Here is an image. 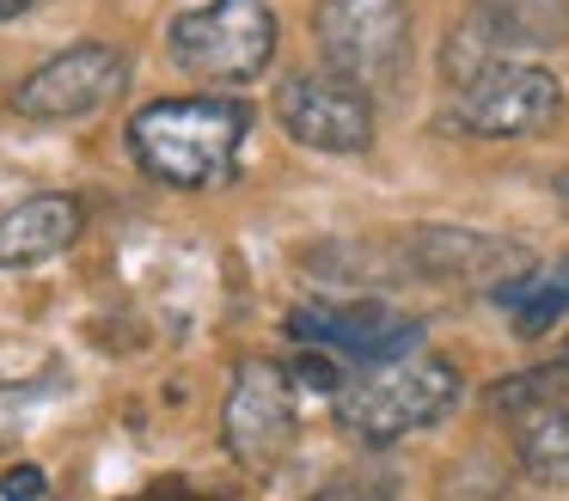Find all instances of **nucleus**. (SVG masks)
<instances>
[{
	"instance_id": "39448f33",
	"label": "nucleus",
	"mask_w": 569,
	"mask_h": 501,
	"mask_svg": "<svg viewBox=\"0 0 569 501\" xmlns=\"http://www.w3.org/2000/svg\"><path fill=\"white\" fill-rule=\"evenodd\" d=\"M276 122L300 147H312V153H343V159L368 153L373 134H380L368 86L349 80V73H331V68L288 73L276 86Z\"/></svg>"
},
{
	"instance_id": "9b49d317",
	"label": "nucleus",
	"mask_w": 569,
	"mask_h": 501,
	"mask_svg": "<svg viewBox=\"0 0 569 501\" xmlns=\"http://www.w3.org/2000/svg\"><path fill=\"white\" fill-rule=\"evenodd\" d=\"M87 232V202L68 190H38L26 202L0 208V269H38L56 263Z\"/></svg>"
},
{
	"instance_id": "1a4fd4ad",
	"label": "nucleus",
	"mask_w": 569,
	"mask_h": 501,
	"mask_svg": "<svg viewBox=\"0 0 569 501\" xmlns=\"http://www.w3.org/2000/svg\"><path fill=\"white\" fill-rule=\"evenodd\" d=\"M563 117V86L551 68H502L490 86L459 98V129L478 141H532Z\"/></svg>"
},
{
	"instance_id": "6e6552de",
	"label": "nucleus",
	"mask_w": 569,
	"mask_h": 501,
	"mask_svg": "<svg viewBox=\"0 0 569 501\" xmlns=\"http://www.w3.org/2000/svg\"><path fill=\"white\" fill-rule=\"evenodd\" d=\"M288 337L312 342L319 354H343V361H392V354L422 349V324L380 300H349V305H295L288 312Z\"/></svg>"
},
{
	"instance_id": "20e7f679",
	"label": "nucleus",
	"mask_w": 569,
	"mask_h": 501,
	"mask_svg": "<svg viewBox=\"0 0 569 501\" xmlns=\"http://www.w3.org/2000/svg\"><path fill=\"white\" fill-rule=\"evenodd\" d=\"M221 440L246 471L270 477L288 464L300 440V385L295 367L270 361V354H246L227 379V403H221Z\"/></svg>"
},
{
	"instance_id": "a211bd4d",
	"label": "nucleus",
	"mask_w": 569,
	"mask_h": 501,
	"mask_svg": "<svg viewBox=\"0 0 569 501\" xmlns=\"http://www.w3.org/2000/svg\"><path fill=\"white\" fill-rule=\"evenodd\" d=\"M43 471L38 464H13V471H0V495L7 501H43Z\"/></svg>"
},
{
	"instance_id": "f8f14e48",
	"label": "nucleus",
	"mask_w": 569,
	"mask_h": 501,
	"mask_svg": "<svg viewBox=\"0 0 569 501\" xmlns=\"http://www.w3.org/2000/svg\"><path fill=\"white\" fill-rule=\"evenodd\" d=\"M508 49H515V43H508L483 12H466V19L441 37V80L453 86L459 98L478 92V86H490L496 73L508 68Z\"/></svg>"
},
{
	"instance_id": "ddd939ff",
	"label": "nucleus",
	"mask_w": 569,
	"mask_h": 501,
	"mask_svg": "<svg viewBox=\"0 0 569 501\" xmlns=\"http://www.w3.org/2000/svg\"><path fill=\"white\" fill-rule=\"evenodd\" d=\"M515 464H520V477L539 483V489H569V403L520 415Z\"/></svg>"
},
{
	"instance_id": "9d476101",
	"label": "nucleus",
	"mask_w": 569,
	"mask_h": 501,
	"mask_svg": "<svg viewBox=\"0 0 569 501\" xmlns=\"http://www.w3.org/2000/svg\"><path fill=\"white\" fill-rule=\"evenodd\" d=\"M410 269L435 281H483V288H508L515 275L532 269L527 244H508L496 232H459V227H422L410 232Z\"/></svg>"
},
{
	"instance_id": "2eb2a0df",
	"label": "nucleus",
	"mask_w": 569,
	"mask_h": 501,
	"mask_svg": "<svg viewBox=\"0 0 569 501\" xmlns=\"http://www.w3.org/2000/svg\"><path fill=\"white\" fill-rule=\"evenodd\" d=\"M483 403H490L496 415H532V410L569 403V342L551 354V361H532V367H520V373L496 379V385L483 391Z\"/></svg>"
},
{
	"instance_id": "6ab92c4d",
	"label": "nucleus",
	"mask_w": 569,
	"mask_h": 501,
	"mask_svg": "<svg viewBox=\"0 0 569 501\" xmlns=\"http://www.w3.org/2000/svg\"><path fill=\"white\" fill-rule=\"evenodd\" d=\"M31 7H38V0H0V24H13V19H26Z\"/></svg>"
},
{
	"instance_id": "7ed1b4c3",
	"label": "nucleus",
	"mask_w": 569,
	"mask_h": 501,
	"mask_svg": "<svg viewBox=\"0 0 569 501\" xmlns=\"http://www.w3.org/2000/svg\"><path fill=\"white\" fill-rule=\"evenodd\" d=\"M166 49L197 80L246 86L276 56V12L270 0H202L166 24Z\"/></svg>"
},
{
	"instance_id": "f3484780",
	"label": "nucleus",
	"mask_w": 569,
	"mask_h": 501,
	"mask_svg": "<svg viewBox=\"0 0 569 501\" xmlns=\"http://www.w3.org/2000/svg\"><path fill=\"white\" fill-rule=\"evenodd\" d=\"M312 501H398V477L392 464H361V471H343L325 489H312Z\"/></svg>"
},
{
	"instance_id": "4468645a",
	"label": "nucleus",
	"mask_w": 569,
	"mask_h": 501,
	"mask_svg": "<svg viewBox=\"0 0 569 501\" xmlns=\"http://www.w3.org/2000/svg\"><path fill=\"white\" fill-rule=\"evenodd\" d=\"M496 300L515 305L520 337H545V330L569 312V257H557V263H532L527 275H515L508 288H496Z\"/></svg>"
},
{
	"instance_id": "dca6fc26",
	"label": "nucleus",
	"mask_w": 569,
	"mask_h": 501,
	"mask_svg": "<svg viewBox=\"0 0 569 501\" xmlns=\"http://www.w3.org/2000/svg\"><path fill=\"white\" fill-rule=\"evenodd\" d=\"M478 12L515 49H551L569 37V0H478Z\"/></svg>"
},
{
	"instance_id": "0eeeda50",
	"label": "nucleus",
	"mask_w": 569,
	"mask_h": 501,
	"mask_svg": "<svg viewBox=\"0 0 569 501\" xmlns=\"http://www.w3.org/2000/svg\"><path fill=\"white\" fill-rule=\"evenodd\" d=\"M312 37H319L331 73L386 80V73H398L410 43V0H319Z\"/></svg>"
},
{
	"instance_id": "423d86ee",
	"label": "nucleus",
	"mask_w": 569,
	"mask_h": 501,
	"mask_svg": "<svg viewBox=\"0 0 569 501\" xmlns=\"http://www.w3.org/2000/svg\"><path fill=\"white\" fill-rule=\"evenodd\" d=\"M123 92H129V56L123 49L74 43L13 86V110L26 122H80V117L111 110Z\"/></svg>"
},
{
	"instance_id": "f03ea898",
	"label": "nucleus",
	"mask_w": 569,
	"mask_h": 501,
	"mask_svg": "<svg viewBox=\"0 0 569 501\" xmlns=\"http://www.w3.org/2000/svg\"><path fill=\"white\" fill-rule=\"evenodd\" d=\"M459 403V367L441 354H392V361L361 367L337 385V428L361 447H392V440L435 428Z\"/></svg>"
},
{
	"instance_id": "aec40b11",
	"label": "nucleus",
	"mask_w": 569,
	"mask_h": 501,
	"mask_svg": "<svg viewBox=\"0 0 569 501\" xmlns=\"http://www.w3.org/2000/svg\"><path fill=\"white\" fill-rule=\"evenodd\" d=\"M557 202H563V214H569V171L557 178Z\"/></svg>"
},
{
	"instance_id": "f257e3e1",
	"label": "nucleus",
	"mask_w": 569,
	"mask_h": 501,
	"mask_svg": "<svg viewBox=\"0 0 569 501\" xmlns=\"http://www.w3.org/2000/svg\"><path fill=\"white\" fill-rule=\"evenodd\" d=\"M246 134L251 110L239 98H153L129 117V153L153 183L209 190L233 171V153Z\"/></svg>"
}]
</instances>
